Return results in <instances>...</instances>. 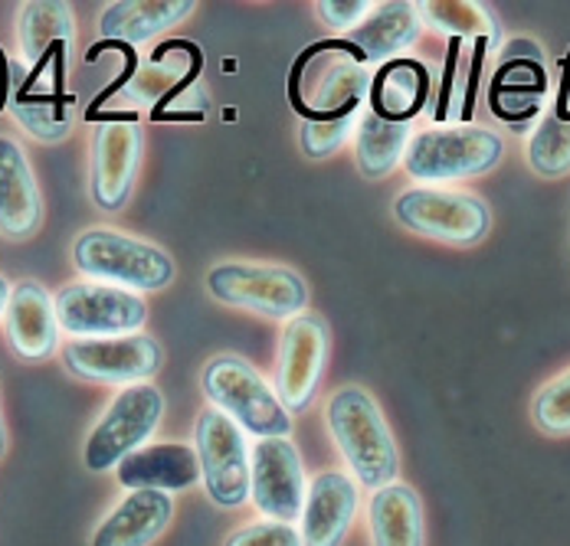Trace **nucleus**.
<instances>
[{
	"label": "nucleus",
	"instance_id": "1",
	"mask_svg": "<svg viewBox=\"0 0 570 546\" xmlns=\"http://www.w3.org/2000/svg\"><path fill=\"white\" fill-rule=\"evenodd\" d=\"M325 426L344 458L347 475L367 488H387L400 478V451L394 433L364 386H342L325 403Z\"/></svg>",
	"mask_w": 570,
	"mask_h": 546
},
{
	"label": "nucleus",
	"instance_id": "2",
	"mask_svg": "<svg viewBox=\"0 0 570 546\" xmlns=\"http://www.w3.org/2000/svg\"><path fill=\"white\" fill-rule=\"evenodd\" d=\"M367 92L371 69L347 37L312 43L298 53L288 72V102L302 121L361 111Z\"/></svg>",
	"mask_w": 570,
	"mask_h": 546
},
{
	"label": "nucleus",
	"instance_id": "3",
	"mask_svg": "<svg viewBox=\"0 0 570 546\" xmlns=\"http://www.w3.org/2000/svg\"><path fill=\"white\" fill-rule=\"evenodd\" d=\"M72 266L89 281H102L135 295L161 291L174 281V259L155 242L118 232V229H86L72 242Z\"/></svg>",
	"mask_w": 570,
	"mask_h": 546
},
{
	"label": "nucleus",
	"instance_id": "4",
	"mask_svg": "<svg viewBox=\"0 0 570 546\" xmlns=\"http://www.w3.org/2000/svg\"><path fill=\"white\" fill-rule=\"evenodd\" d=\"M505 141L499 131L482 125H433L410 138L403 170L420 180V187H436L450 180L482 177L499 167Z\"/></svg>",
	"mask_w": 570,
	"mask_h": 546
},
{
	"label": "nucleus",
	"instance_id": "5",
	"mask_svg": "<svg viewBox=\"0 0 570 546\" xmlns=\"http://www.w3.org/2000/svg\"><path fill=\"white\" fill-rule=\"evenodd\" d=\"M200 389L210 399V406L229 416L246 436H292V413L283 406L276 386H269L249 360L236 354L214 357L200 374Z\"/></svg>",
	"mask_w": 570,
	"mask_h": 546
},
{
	"label": "nucleus",
	"instance_id": "6",
	"mask_svg": "<svg viewBox=\"0 0 570 546\" xmlns=\"http://www.w3.org/2000/svg\"><path fill=\"white\" fill-rule=\"evenodd\" d=\"M207 291L227 308L285 325L308 308V281L273 262H220L207 272Z\"/></svg>",
	"mask_w": 570,
	"mask_h": 546
},
{
	"label": "nucleus",
	"instance_id": "7",
	"mask_svg": "<svg viewBox=\"0 0 570 546\" xmlns=\"http://www.w3.org/2000/svg\"><path fill=\"white\" fill-rule=\"evenodd\" d=\"M161 419H165V396L158 386L151 383L125 386L86 438L82 465L92 475L115 471L128 455L151 445V436L158 433Z\"/></svg>",
	"mask_w": 570,
	"mask_h": 546
},
{
	"label": "nucleus",
	"instance_id": "8",
	"mask_svg": "<svg viewBox=\"0 0 570 546\" xmlns=\"http://www.w3.org/2000/svg\"><path fill=\"white\" fill-rule=\"evenodd\" d=\"M194 451L200 461V485L210 504L220 510H239L249 504L253 448L229 416L207 406L194 423Z\"/></svg>",
	"mask_w": 570,
	"mask_h": 546
},
{
	"label": "nucleus",
	"instance_id": "9",
	"mask_svg": "<svg viewBox=\"0 0 570 546\" xmlns=\"http://www.w3.org/2000/svg\"><path fill=\"white\" fill-rule=\"evenodd\" d=\"M394 219L423 239L450 246H475L492 229V210L482 197L420 183L400 190L394 200Z\"/></svg>",
	"mask_w": 570,
	"mask_h": 546
},
{
	"label": "nucleus",
	"instance_id": "10",
	"mask_svg": "<svg viewBox=\"0 0 570 546\" xmlns=\"http://www.w3.org/2000/svg\"><path fill=\"white\" fill-rule=\"evenodd\" d=\"M57 318L72 340L125 337L141 334L148 321V301L102 281H72L57 291Z\"/></svg>",
	"mask_w": 570,
	"mask_h": 546
},
{
	"label": "nucleus",
	"instance_id": "11",
	"mask_svg": "<svg viewBox=\"0 0 570 546\" xmlns=\"http://www.w3.org/2000/svg\"><path fill=\"white\" fill-rule=\"evenodd\" d=\"M92 121H99V131L92 135L89 151V193L99 210L118 214L131 200L145 138L135 111L96 115Z\"/></svg>",
	"mask_w": 570,
	"mask_h": 546
},
{
	"label": "nucleus",
	"instance_id": "12",
	"mask_svg": "<svg viewBox=\"0 0 570 546\" xmlns=\"http://www.w3.org/2000/svg\"><path fill=\"white\" fill-rule=\"evenodd\" d=\"M161 344L148 334L125 337H96V340H69L62 347V364L72 377L89 383L135 386L161 370Z\"/></svg>",
	"mask_w": 570,
	"mask_h": 546
},
{
	"label": "nucleus",
	"instance_id": "13",
	"mask_svg": "<svg viewBox=\"0 0 570 546\" xmlns=\"http://www.w3.org/2000/svg\"><path fill=\"white\" fill-rule=\"evenodd\" d=\"M308 485L305 461L292 438H256L249 504L259 517L295 524L305 510Z\"/></svg>",
	"mask_w": 570,
	"mask_h": 546
},
{
	"label": "nucleus",
	"instance_id": "14",
	"mask_svg": "<svg viewBox=\"0 0 570 546\" xmlns=\"http://www.w3.org/2000/svg\"><path fill=\"white\" fill-rule=\"evenodd\" d=\"M328 347H332V334L325 318L305 311L285 325L279 340V364H276V393L292 416L312 409L315 389L328 364Z\"/></svg>",
	"mask_w": 570,
	"mask_h": 546
},
{
	"label": "nucleus",
	"instance_id": "15",
	"mask_svg": "<svg viewBox=\"0 0 570 546\" xmlns=\"http://www.w3.org/2000/svg\"><path fill=\"white\" fill-rule=\"evenodd\" d=\"M548 99V69L531 40H512L489 82V109L509 125L538 118Z\"/></svg>",
	"mask_w": 570,
	"mask_h": 546
},
{
	"label": "nucleus",
	"instance_id": "16",
	"mask_svg": "<svg viewBox=\"0 0 570 546\" xmlns=\"http://www.w3.org/2000/svg\"><path fill=\"white\" fill-rule=\"evenodd\" d=\"M59 330L57 298L33 278L13 285L10 305L3 311V334L10 350L27 364L50 360L59 350Z\"/></svg>",
	"mask_w": 570,
	"mask_h": 546
},
{
	"label": "nucleus",
	"instance_id": "17",
	"mask_svg": "<svg viewBox=\"0 0 570 546\" xmlns=\"http://www.w3.org/2000/svg\"><path fill=\"white\" fill-rule=\"evenodd\" d=\"M361 510V485L347 471H322L308 485L302 510V540L305 546H342Z\"/></svg>",
	"mask_w": 570,
	"mask_h": 546
},
{
	"label": "nucleus",
	"instance_id": "18",
	"mask_svg": "<svg viewBox=\"0 0 570 546\" xmlns=\"http://www.w3.org/2000/svg\"><path fill=\"white\" fill-rule=\"evenodd\" d=\"M115 478L125 492H190L194 485H200V461L194 445L158 441L128 455L115 468Z\"/></svg>",
	"mask_w": 570,
	"mask_h": 546
},
{
	"label": "nucleus",
	"instance_id": "19",
	"mask_svg": "<svg viewBox=\"0 0 570 546\" xmlns=\"http://www.w3.org/2000/svg\"><path fill=\"white\" fill-rule=\"evenodd\" d=\"M43 222V197L27 161V151L0 135V236L20 242Z\"/></svg>",
	"mask_w": 570,
	"mask_h": 546
},
{
	"label": "nucleus",
	"instance_id": "20",
	"mask_svg": "<svg viewBox=\"0 0 570 546\" xmlns=\"http://www.w3.org/2000/svg\"><path fill=\"white\" fill-rule=\"evenodd\" d=\"M174 520V494L128 492L92 530L89 546H151Z\"/></svg>",
	"mask_w": 570,
	"mask_h": 546
},
{
	"label": "nucleus",
	"instance_id": "21",
	"mask_svg": "<svg viewBox=\"0 0 570 546\" xmlns=\"http://www.w3.org/2000/svg\"><path fill=\"white\" fill-rule=\"evenodd\" d=\"M194 7V0H115L99 17V40L125 43L135 50L184 23Z\"/></svg>",
	"mask_w": 570,
	"mask_h": 546
},
{
	"label": "nucleus",
	"instance_id": "22",
	"mask_svg": "<svg viewBox=\"0 0 570 546\" xmlns=\"http://www.w3.org/2000/svg\"><path fill=\"white\" fill-rule=\"evenodd\" d=\"M423 33V17L416 3H377L371 10V17L347 33V40L357 47V53L364 56L367 66H384L391 59H400L403 50H410Z\"/></svg>",
	"mask_w": 570,
	"mask_h": 546
},
{
	"label": "nucleus",
	"instance_id": "23",
	"mask_svg": "<svg viewBox=\"0 0 570 546\" xmlns=\"http://www.w3.org/2000/svg\"><path fill=\"white\" fill-rule=\"evenodd\" d=\"M430 99V69L420 59L400 56L371 76L367 109L387 121H413Z\"/></svg>",
	"mask_w": 570,
	"mask_h": 546
},
{
	"label": "nucleus",
	"instance_id": "24",
	"mask_svg": "<svg viewBox=\"0 0 570 546\" xmlns=\"http://www.w3.org/2000/svg\"><path fill=\"white\" fill-rule=\"evenodd\" d=\"M367 534H371V546H423L426 534H423L420 494L403 482L371 492Z\"/></svg>",
	"mask_w": 570,
	"mask_h": 546
},
{
	"label": "nucleus",
	"instance_id": "25",
	"mask_svg": "<svg viewBox=\"0 0 570 546\" xmlns=\"http://www.w3.org/2000/svg\"><path fill=\"white\" fill-rule=\"evenodd\" d=\"M528 167L548 180L570 173V56L561 62V89L554 106L528 135Z\"/></svg>",
	"mask_w": 570,
	"mask_h": 546
},
{
	"label": "nucleus",
	"instance_id": "26",
	"mask_svg": "<svg viewBox=\"0 0 570 546\" xmlns=\"http://www.w3.org/2000/svg\"><path fill=\"white\" fill-rule=\"evenodd\" d=\"M413 128L410 121H387L381 115L367 109L357 118L354 131V155H357V170L367 180H384L403 165V155L410 148Z\"/></svg>",
	"mask_w": 570,
	"mask_h": 546
},
{
	"label": "nucleus",
	"instance_id": "27",
	"mask_svg": "<svg viewBox=\"0 0 570 546\" xmlns=\"http://www.w3.org/2000/svg\"><path fill=\"white\" fill-rule=\"evenodd\" d=\"M17 37H20V53L27 66H37L53 47L66 43L72 47L76 40V17L69 3H23L20 20H17Z\"/></svg>",
	"mask_w": 570,
	"mask_h": 546
},
{
	"label": "nucleus",
	"instance_id": "28",
	"mask_svg": "<svg viewBox=\"0 0 570 546\" xmlns=\"http://www.w3.org/2000/svg\"><path fill=\"white\" fill-rule=\"evenodd\" d=\"M423 27L440 30L450 40H495L499 27L492 20V13L482 3H416Z\"/></svg>",
	"mask_w": 570,
	"mask_h": 546
},
{
	"label": "nucleus",
	"instance_id": "29",
	"mask_svg": "<svg viewBox=\"0 0 570 546\" xmlns=\"http://www.w3.org/2000/svg\"><path fill=\"white\" fill-rule=\"evenodd\" d=\"M357 111H342V115H332V118H315V121H302L298 128V145H302V155L312 158V161H325L332 158L335 151H342V145L347 138H354L357 131Z\"/></svg>",
	"mask_w": 570,
	"mask_h": 546
},
{
	"label": "nucleus",
	"instance_id": "30",
	"mask_svg": "<svg viewBox=\"0 0 570 546\" xmlns=\"http://www.w3.org/2000/svg\"><path fill=\"white\" fill-rule=\"evenodd\" d=\"M531 416L544 436H570V370L538 389Z\"/></svg>",
	"mask_w": 570,
	"mask_h": 546
},
{
	"label": "nucleus",
	"instance_id": "31",
	"mask_svg": "<svg viewBox=\"0 0 570 546\" xmlns=\"http://www.w3.org/2000/svg\"><path fill=\"white\" fill-rule=\"evenodd\" d=\"M10 111H13L17 125L43 145H57L72 128V111L69 109H37V106L10 102Z\"/></svg>",
	"mask_w": 570,
	"mask_h": 546
},
{
	"label": "nucleus",
	"instance_id": "32",
	"mask_svg": "<svg viewBox=\"0 0 570 546\" xmlns=\"http://www.w3.org/2000/svg\"><path fill=\"white\" fill-rule=\"evenodd\" d=\"M224 546H305V540H302V530L295 524L259 517V520L236 527Z\"/></svg>",
	"mask_w": 570,
	"mask_h": 546
},
{
	"label": "nucleus",
	"instance_id": "33",
	"mask_svg": "<svg viewBox=\"0 0 570 546\" xmlns=\"http://www.w3.org/2000/svg\"><path fill=\"white\" fill-rule=\"evenodd\" d=\"M315 13L328 30L354 33L371 17V3L367 0H322V3H315Z\"/></svg>",
	"mask_w": 570,
	"mask_h": 546
},
{
	"label": "nucleus",
	"instance_id": "34",
	"mask_svg": "<svg viewBox=\"0 0 570 546\" xmlns=\"http://www.w3.org/2000/svg\"><path fill=\"white\" fill-rule=\"evenodd\" d=\"M17 76V69H13V62L7 59V53L0 50V111H3V106L10 102V96H13V79Z\"/></svg>",
	"mask_w": 570,
	"mask_h": 546
},
{
	"label": "nucleus",
	"instance_id": "35",
	"mask_svg": "<svg viewBox=\"0 0 570 546\" xmlns=\"http://www.w3.org/2000/svg\"><path fill=\"white\" fill-rule=\"evenodd\" d=\"M10 291H13V285L0 275V321H3V311H7V305H10Z\"/></svg>",
	"mask_w": 570,
	"mask_h": 546
},
{
	"label": "nucleus",
	"instance_id": "36",
	"mask_svg": "<svg viewBox=\"0 0 570 546\" xmlns=\"http://www.w3.org/2000/svg\"><path fill=\"white\" fill-rule=\"evenodd\" d=\"M7 455V426H3V413H0V461Z\"/></svg>",
	"mask_w": 570,
	"mask_h": 546
}]
</instances>
